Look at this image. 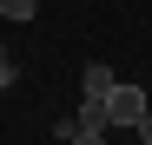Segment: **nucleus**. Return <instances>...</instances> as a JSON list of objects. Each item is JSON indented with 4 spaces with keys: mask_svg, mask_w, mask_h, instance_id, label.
<instances>
[{
    "mask_svg": "<svg viewBox=\"0 0 152 145\" xmlns=\"http://www.w3.org/2000/svg\"><path fill=\"white\" fill-rule=\"evenodd\" d=\"M40 0H0V20H33Z\"/></svg>",
    "mask_w": 152,
    "mask_h": 145,
    "instance_id": "4",
    "label": "nucleus"
},
{
    "mask_svg": "<svg viewBox=\"0 0 152 145\" xmlns=\"http://www.w3.org/2000/svg\"><path fill=\"white\" fill-rule=\"evenodd\" d=\"M73 119H80V132H93V138H106V132H113L106 99H80V112H73Z\"/></svg>",
    "mask_w": 152,
    "mask_h": 145,
    "instance_id": "3",
    "label": "nucleus"
},
{
    "mask_svg": "<svg viewBox=\"0 0 152 145\" xmlns=\"http://www.w3.org/2000/svg\"><path fill=\"white\" fill-rule=\"evenodd\" d=\"M73 145H106V138H93V132H80V138H73Z\"/></svg>",
    "mask_w": 152,
    "mask_h": 145,
    "instance_id": "7",
    "label": "nucleus"
},
{
    "mask_svg": "<svg viewBox=\"0 0 152 145\" xmlns=\"http://www.w3.org/2000/svg\"><path fill=\"white\" fill-rule=\"evenodd\" d=\"M132 132H139V145H152V112L139 119V125H132Z\"/></svg>",
    "mask_w": 152,
    "mask_h": 145,
    "instance_id": "5",
    "label": "nucleus"
},
{
    "mask_svg": "<svg viewBox=\"0 0 152 145\" xmlns=\"http://www.w3.org/2000/svg\"><path fill=\"white\" fill-rule=\"evenodd\" d=\"M7 86H13V59H7V66H0V92H7Z\"/></svg>",
    "mask_w": 152,
    "mask_h": 145,
    "instance_id": "6",
    "label": "nucleus"
},
{
    "mask_svg": "<svg viewBox=\"0 0 152 145\" xmlns=\"http://www.w3.org/2000/svg\"><path fill=\"white\" fill-rule=\"evenodd\" d=\"M0 66H7V46H0Z\"/></svg>",
    "mask_w": 152,
    "mask_h": 145,
    "instance_id": "8",
    "label": "nucleus"
},
{
    "mask_svg": "<svg viewBox=\"0 0 152 145\" xmlns=\"http://www.w3.org/2000/svg\"><path fill=\"white\" fill-rule=\"evenodd\" d=\"M113 86H119L113 66H106V59H86V72H80V92H86V99H106Z\"/></svg>",
    "mask_w": 152,
    "mask_h": 145,
    "instance_id": "2",
    "label": "nucleus"
},
{
    "mask_svg": "<svg viewBox=\"0 0 152 145\" xmlns=\"http://www.w3.org/2000/svg\"><path fill=\"white\" fill-rule=\"evenodd\" d=\"M106 112H113V125H139V119L152 112V99H145L139 86H113L106 92Z\"/></svg>",
    "mask_w": 152,
    "mask_h": 145,
    "instance_id": "1",
    "label": "nucleus"
}]
</instances>
